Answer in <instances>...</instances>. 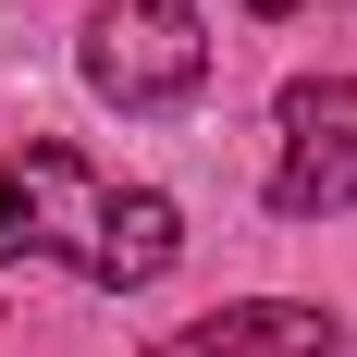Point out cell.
<instances>
[{"mask_svg":"<svg viewBox=\"0 0 357 357\" xmlns=\"http://www.w3.org/2000/svg\"><path fill=\"white\" fill-rule=\"evenodd\" d=\"M247 13H296V0H247Z\"/></svg>","mask_w":357,"mask_h":357,"instance_id":"8992f818","label":"cell"},{"mask_svg":"<svg viewBox=\"0 0 357 357\" xmlns=\"http://www.w3.org/2000/svg\"><path fill=\"white\" fill-rule=\"evenodd\" d=\"M321 345H333L321 308H296V296H247V308H210V321L160 333L148 357H321Z\"/></svg>","mask_w":357,"mask_h":357,"instance_id":"277c9868","label":"cell"},{"mask_svg":"<svg viewBox=\"0 0 357 357\" xmlns=\"http://www.w3.org/2000/svg\"><path fill=\"white\" fill-rule=\"evenodd\" d=\"M0 259H25V197H13V173H0Z\"/></svg>","mask_w":357,"mask_h":357,"instance_id":"5b68a950","label":"cell"},{"mask_svg":"<svg viewBox=\"0 0 357 357\" xmlns=\"http://www.w3.org/2000/svg\"><path fill=\"white\" fill-rule=\"evenodd\" d=\"M86 86L111 111H185L210 86V25L185 0H111L86 25Z\"/></svg>","mask_w":357,"mask_h":357,"instance_id":"7a4b0ae2","label":"cell"},{"mask_svg":"<svg viewBox=\"0 0 357 357\" xmlns=\"http://www.w3.org/2000/svg\"><path fill=\"white\" fill-rule=\"evenodd\" d=\"M271 210H284V222L357 210V74H308V86H284V160H271Z\"/></svg>","mask_w":357,"mask_h":357,"instance_id":"3957f363","label":"cell"},{"mask_svg":"<svg viewBox=\"0 0 357 357\" xmlns=\"http://www.w3.org/2000/svg\"><path fill=\"white\" fill-rule=\"evenodd\" d=\"M0 173H13V197H25V259H62V271H86V284H111V296L160 284V271L185 259V210L173 197L86 173L62 136L0 148Z\"/></svg>","mask_w":357,"mask_h":357,"instance_id":"6da1fadb","label":"cell"}]
</instances>
